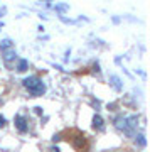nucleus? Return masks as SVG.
I'll list each match as a JSON object with an SVG mask.
<instances>
[{
    "instance_id": "obj_12",
    "label": "nucleus",
    "mask_w": 150,
    "mask_h": 152,
    "mask_svg": "<svg viewBox=\"0 0 150 152\" xmlns=\"http://www.w3.org/2000/svg\"><path fill=\"white\" fill-rule=\"evenodd\" d=\"M34 112H36L37 115H42V108H41V107H36V108H34Z\"/></svg>"
},
{
    "instance_id": "obj_5",
    "label": "nucleus",
    "mask_w": 150,
    "mask_h": 152,
    "mask_svg": "<svg viewBox=\"0 0 150 152\" xmlns=\"http://www.w3.org/2000/svg\"><path fill=\"white\" fill-rule=\"evenodd\" d=\"M110 83H111V86L115 88V90H117V91H120V90H122V81H120V78H118V76H110Z\"/></svg>"
},
{
    "instance_id": "obj_6",
    "label": "nucleus",
    "mask_w": 150,
    "mask_h": 152,
    "mask_svg": "<svg viewBox=\"0 0 150 152\" xmlns=\"http://www.w3.org/2000/svg\"><path fill=\"white\" fill-rule=\"evenodd\" d=\"M93 127H95L96 130H101L103 129V118L100 115H95V117H93Z\"/></svg>"
},
{
    "instance_id": "obj_4",
    "label": "nucleus",
    "mask_w": 150,
    "mask_h": 152,
    "mask_svg": "<svg viewBox=\"0 0 150 152\" xmlns=\"http://www.w3.org/2000/svg\"><path fill=\"white\" fill-rule=\"evenodd\" d=\"M2 53H4V59H5V63H9V61H12V59H17V53L14 51V49H10V51L4 49Z\"/></svg>"
},
{
    "instance_id": "obj_11",
    "label": "nucleus",
    "mask_w": 150,
    "mask_h": 152,
    "mask_svg": "<svg viewBox=\"0 0 150 152\" xmlns=\"http://www.w3.org/2000/svg\"><path fill=\"white\" fill-rule=\"evenodd\" d=\"M56 9L59 12H64V10H68V5H56Z\"/></svg>"
},
{
    "instance_id": "obj_2",
    "label": "nucleus",
    "mask_w": 150,
    "mask_h": 152,
    "mask_svg": "<svg viewBox=\"0 0 150 152\" xmlns=\"http://www.w3.org/2000/svg\"><path fill=\"white\" fill-rule=\"evenodd\" d=\"M15 127L17 130L22 132V134H25L27 130H29V125H27V120L22 117V115H17L15 117Z\"/></svg>"
},
{
    "instance_id": "obj_8",
    "label": "nucleus",
    "mask_w": 150,
    "mask_h": 152,
    "mask_svg": "<svg viewBox=\"0 0 150 152\" xmlns=\"http://www.w3.org/2000/svg\"><path fill=\"white\" fill-rule=\"evenodd\" d=\"M9 48H12V41H10V39H4V41L0 42V51L9 49Z\"/></svg>"
},
{
    "instance_id": "obj_10",
    "label": "nucleus",
    "mask_w": 150,
    "mask_h": 152,
    "mask_svg": "<svg viewBox=\"0 0 150 152\" xmlns=\"http://www.w3.org/2000/svg\"><path fill=\"white\" fill-rule=\"evenodd\" d=\"M5 124H7L5 117H2V115H0V129H2V127H5Z\"/></svg>"
},
{
    "instance_id": "obj_7",
    "label": "nucleus",
    "mask_w": 150,
    "mask_h": 152,
    "mask_svg": "<svg viewBox=\"0 0 150 152\" xmlns=\"http://www.w3.org/2000/svg\"><path fill=\"white\" fill-rule=\"evenodd\" d=\"M27 68H29V61L27 59H19V64H17L15 69L19 71V73H24V71H27Z\"/></svg>"
},
{
    "instance_id": "obj_9",
    "label": "nucleus",
    "mask_w": 150,
    "mask_h": 152,
    "mask_svg": "<svg viewBox=\"0 0 150 152\" xmlns=\"http://www.w3.org/2000/svg\"><path fill=\"white\" fill-rule=\"evenodd\" d=\"M135 142H137V144H138L140 147H145V145H147V140L143 139V135H138V139H137Z\"/></svg>"
},
{
    "instance_id": "obj_13",
    "label": "nucleus",
    "mask_w": 150,
    "mask_h": 152,
    "mask_svg": "<svg viewBox=\"0 0 150 152\" xmlns=\"http://www.w3.org/2000/svg\"><path fill=\"white\" fill-rule=\"evenodd\" d=\"M52 140H54V142H59V140H61V135H54Z\"/></svg>"
},
{
    "instance_id": "obj_1",
    "label": "nucleus",
    "mask_w": 150,
    "mask_h": 152,
    "mask_svg": "<svg viewBox=\"0 0 150 152\" xmlns=\"http://www.w3.org/2000/svg\"><path fill=\"white\" fill-rule=\"evenodd\" d=\"M22 85L29 90V93L32 96H41L46 91V85L42 83V80H39L37 76H29V78H25L22 81Z\"/></svg>"
},
{
    "instance_id": "obj_3",
    "label": "nucleus",
    "mask_w": 150,
    "mask_h": 152,
    "mask_svg": "<svg viewBox=\"0 0 150 152\" xmlns=\"http://www.w3.org/2000/svg\"><path fill=\"white\" fill-rule=\"evenodd\" d=\"M71 142H73V145H74L76 149H83V147L86 145V140H84V135H83V134H76V137H73Z\"/></svg>"
}]
</instances>
